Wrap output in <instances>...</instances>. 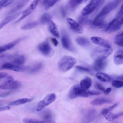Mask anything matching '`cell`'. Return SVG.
<instances>
[{
	"label": "cell",
	"instance_id": "cell-1",
	"mask_svg": "<svg viewBox=\"0 0 123 123\" xmlns=\"http://www.w3.org/2000/svg\"><path fill=\"white\" fill-rule=\"evenodd\" d=\"M100 92L94 90L84 89L81 87L79 84H76L70 88L69 93L70 98L73 99L78 97H87L90 95H99Z\"/></svg>",
	"mask_w": 123,
	"mask_h": 123
},
{
	"label": "cell",
	"instance_id": "cell-2",
	"mask_svg": "<svg viewBox=\"0 0 123 123\" xmlns=\"http://www.w3.org/2000/svg\"><path fill=\"white\" fill-rule=\"evenodd\" d=\"M76 62V60L74 58L69 56H65L59 61L58 67L61 71L66 72L71 69Z\"/></svg>",
	"mask_w": 123,
	"mask_h": 123
},
{
	"label": "cell",
	"instance_id": "cell-3",
	"mask_svg": "<svg viewBox=\"0 0 123 123\" xmlns=\"http://www.w3.org/2000/svg\"><path fill=\"white\" fill-rule=\"evenodd\" d=\"M120 1L121 0H113L105 5L97 14L95 18L104 19L106 15L116 8Z\"/></svg>",
	"mask_w": 123,
	"mask_h": 123
},
{
	"label": "cell",
	"instance_id": "cell-4",
	"mask_svg": "<svg viewBox=\"0 0 123 123\" xmlns=\"http://www.w3.org/2000/svg\"><path fill=\"white\" fill-rule=\"evenodd\" d=\"M21 86L20 82L14 80L12 77L8 75L6 77L5 80L0 83V88L4 90L14 89L19 88Z\"/></svg>",
	"mask_w": 123,
	"mask_h": 123
},
{
	"label": "cell",
	"instance_id": "cell-5",
	"mask_svg": "<svg viewBox=\"0 0 123 123\" xmlns=\"http://www.w3.org/2000/svg\"><path fill=\"white\" fill-rule=\"evenodd\" d=\"M113 49L110 47L98 48L93 52L92 55L95 60L98 59H104L112 54Z\"/></svg>",
	"mask_w": 123,
	"mask_h": 123
},
{
	"label": "cell",
	"instance_id": "cell-6",
	"mask_svg": "<svg viewBox=\"0 0 123 123\" xmlns=\"http://www.w3.org/2000/svg\"><path fill=\"white\" fill-rule=\"evenodd\" d=\"M105 0H92L82 10L81 13L82 15H88L95 10L99 8Z\"/></svg>",
	"mask_w": 123,
	"mask_h": 123
},
{
	"label": "cell",
	"instance_id": "cell-7",
	"mask_svg": "<svg viewBox=\"0 0 123 123\" xmlns=\"http://www.w3.org/2000/svg\"><path fill=\"white\" fill-rule=\"evenodd\" d=\"M56 98V95L54 93L46 95L43 100L40 101L37 103L36 107L37 111H40L43 110L47 106L53 102Z\"/></svg>",
	"mask_w": 123,
	"mask_h": 123
},
{
	"label": "cell",
	"instance_id": "cell-8",
	"mask_svg": "<svg viewBox=\"0 0 123 123\" xmlns=\"http://www.w3.org/2000/svg\"><path fill=\"white\" fill-rule=\"evenodd\" d=\"M30 68L27 66H23L9 62H6L0 67V70H8L17 72H24Z\"/></svg>",
	"mask_w": 123,
	"mask_h": 123
},
{
	"label": "cell",
	"instance_id": "cell-9",
	"mask_svg": "<svg viewBox=\"0 0 123 123\" xmlns=\"http://www.w3.org/2000/svg\"><path fill=\"white\" fill-rule=\"evenodd\" d=\"M123 24V21L121 18H116L110 22L106 27V32L108 33H111L119 30Z\"/></svg>",
	"mask_w": 123,
	"mask_h": 123
},
{
	"label": "cell",
	"instance_id": "cell-10",
	"mask_svg": "<svg viewBox=\"0 0 123 123\" xmlns=\"http://www.w3.org/2000/svg\"><path fill=\"white\" fill-rule=\"evenodd\" d=\"M37 48L40 52L45 56L50 57L54 54V51L50 47L47 41L40 44Z\"/></svg>",
	"mask_w": 123,
	"mask_h": 123
},
{
	"label": "cell",
	"instance_id": "cell-11",
	"mask_svg": "<svg viewBox=\"0 0 123 123\" xmlns=\"http://www.w3.org/2000/svg\"><path fill=\"white\" fill-rule=\"evenodd\" d=\"M61 42L62 46L64 49L70 51H74V50L70 38L66 34H63L61 37Z\"/></svg>",
	"mask_w": 123,
	"mask_h": 123
},
{
	"label": "cell",
	"instance_id": "cell-12",
	"mask_svg": "<svg viewBox=\"0 0 123 123\" xmlns=\"http://www.w3.org/2000/svg\"><path fill=\"white\" fill-rule=\"evenodd\" d=\"M27 37L26 36L20 37L9 43L1 46L0 47V53H1L11 49L21 41L25 39Z\"/></svg>",
	"mask_w": 123,
	"mask_h": 123
},
{
	"label": "cell",
	"instance_id": "cell-13",
	"mask_svg": "<svg viewBox=\"0 0 123 123\" xmlns=\"http://www.w3.org/2000/svg\"><path fill=\"white\" fill-rule=\"evenodd\" d=\"M67 21L71 29L74 32L79 34L82 33L84 30L78 23L73 19L68 18Z\"/></svg>",
	"mask_w": 123,
	"mask_h": 123
},
{
	"label": "cell",
	"instance_id": "cell-14",
	"mask_svg": "<svg viewBox=\"0 0 123 123\" xmlns=\"http://www.w3.org/2000/svg\"><path fill=\"white\" fill-rule=\"evenodd\" d=\"M91 40L93 43L101 47H111V45L107 41L102 38L96 36L93 37H91Z\"/></svg>",
	"mask_w": 123,
	"mask_h": 123
},
{
	"label": "cell",
	"instance_id": "cell-15",
	"mask_svg": "<svg viewBox=\"0 0 123 123\" xmlns=\"http://www.w3.org/2000/svg\"><path fill=\"white\" fill-rule=\"evenodd\" d=\"M106 59L95 60L93 66L94 69L98 71L104 69L105 68L107 63Z\"/></svg>",
	"mask_w": 123,
	"mask_h": 123
},
{
	"label": "cell",
	"instance_id": "cell-16",
	"mask_svg": "<svg viewBox=\"0 0 123 123\" xmlns=\"http://www.w3.org/2000/svg\"><path fill=\"white\" fill-rule=\"evenodd\" d=\"M112 103V100L110 99L103 97H99L91 101L90 103L92 105L98 106L104 104H111Z\"/></svg>",
	"mask_w": 123,
	"mask_h": 123
},
{
	"label": "cell",
	"instance_id": "cell-17",
	"mask_svg": "<svg viewBox=\"0 0 123 123\" xmlns=\"http://www.w3.org/2000/svg\"><path fill=\"white\" fill-rule=\"evenodd\" d=\"M40 0H34L23 12L22 17L25 18L30 14L35 9Z\"/></svg>",
	"mask_w": 123,
	"mask_h": 123
},
{
	"label": "cell",
	"instance_id": "cell-18",
	"mask_svg": "<svg viewBox=\"0 0 123 123\" xmlns=\"http://www.w3.org/2000/svg\"><path fill=\"white\" fill-rule=\"evenodd\" d=\"M41 116L44 122H54V116L52 112L49 110H47L43 111L41 113Z\"/></svg>",
	"mask_w": 123,
	"mask_h": 123
},
{
	"label": "cell",
	"instance_id": "cell-19",
	"mask_svg": "<svg viewBox=\"0 0 123 123\" xmlns=\"http://www.w3.org/2000/svg\"><path fill=\"white\" fill-rule=\"evenodd\" d=\"M22 13V11H20L15 14L8 16L6 17L0 24V29L2 28L3 26L7 24L17 18Z\"/></svg>",
	"mask_w": 123,
	"mask_h": 123
},
{
	"label": "cell",
	"instance_id": "cell-20",
	"mask_svg": "<svg viewBox=\"0 0 123 123\" xmlns=\"http://www.w3.org/2000/svg\"><path fill=\"white\" fill-rule=\"evenodd\" d=\"M114 63L117 65L123 64V50H119L115 53L113 56Z\"/></svg>",
	"mask_w": 123,
	"mask_h": 123
},
{
	"label": "cell",
	"instance_id": "cell-21",
	"mask_svg": "<svg viewBox=\"0 0 123 123\" xmlns=\"http://www.w3.org/2000/svg\"><path fill=\"white\" fill-rule=\"evenodd\" d=\"M48 23L49 30L51 33L54 36L59 37L60 35L55 24L51 20Z\"/></svg>",
	"mask_w": 123,
	"mask_h": 123
},
{
	"label": "cell",
	"instance_id": "cell-22",
	"mask_svg": "<svg viewBox=\"0 0 123 123\" xmlns=\"http://www.w3.org/2000/svg\"><path fill=\"white\" fill-rule=\"evenodd\" d=\"M96 76L98 79L103 82H109L112 79V77L109 75L102 72H98Z\"/></svg>",
	"mask_w": 123,
	"mask_h": 123
},
{
	"label": "cell",
	"instance_id": "cell-23",
	"mask_svg": "<svg viewBox=\"0 0 123 123\" xmlns=\"http://www.w3.org/2000/svg\"><path fill=\"white\" fill-rule=\"evenodd\" d=\"M92 82L91 78L90 77L87 76L81 81L80 85L82 88L84 89H88L91 87Z\"/></svg>",
	"mask_w": 123,
	"mask_h": 123
},
{
	"label": "cell",
	"instance_id": "cell-24",
	"mask_svg": "<svg viewBox=\"0 0 123 123\" xmlns=\"http://www.w3.org/2000/svg\"><path fill=\"white\" fill-rule=\"evenodd\" d=\"M32 99L27 98H21L13 101L8 105L9 106L18 105L31 102Z\"/></svg>",
	"mask_w": 123,
	"mask_h": 123
},
{
	"label": "cell",
	"instance_id": "cell-25",
	"mask_svg": "<svg viewBox=\"0 0 123 123\" xmlns=\"http://www.w3.org/2000/svg\"><path fill=\"white\" fill-rule=\"evenodd\" d=\"M96 112L95 109H91L87 111L85 115V118L87 121H91L94 119L96 117Z\"/></svg>",
	"mask_w": 123,
	"mask_h": 123
},
{
	"label": "cell",
	"instance_id": "cell-26",
	"mask_svg": "<svg viewBox=\"0 0 123 123\" xmlns=\"http://www.w3.org/2000/svg\"><path fill=\"white\" fill-rule=\"evenodd\" d=\"M87 0H69L68 2V7L71 9H74L80 4L86 2Z\"/></svg>",
	"mask_w": 123,
	"mask_h": 123
},
{
	"label": "cell",
	"instance_id": "cell-27",
	"mask_svg": "<svg viewBox=\"0 0 123 123\" xmlns=\"http://www.w3.org/2000/svg\"><path fill=\"white\" fill-rule=\"evenodd\" d=\"M29 0H20L17 5L9 12V14L14 13L21 9L28 2Z\"/></svg>",
	"mask_w": 123,
	"mask_h": 123
},
{
	"label": "cell",
	"instance_id": "cell-28",
	"mask_svg": "<svg viewBox=\"0 0 123 123\" xmlns=\"http://www.w3.org/2000/svg\"><path fill=\"white\" fill-rule=\"evenodd\" d=\"M102 113L106 119L109 121H112L116 119L115 114L108 111L106 108L103 109Z\"/></svg>",
	"mask_w": 123,
	"mask_h": 123
},
{
	"label": "cell",
	"instance_id": "cell-29",
	"mask_svg": "<svg viewBox=\"0 0 123 123\" xmlns=\"http://www.w3.org/2000/svg\"><path fill=\"white\" fill-rule=\"evenodd\" d=\"M114 42L116 45L122 46L123 44V30L118 33L115 36Z\"/></svg>",
	"mask_w": 123,
	"mask_h": 123
},
{
	"label": "cell",
	"instance_id": "cell-30",
	"mask_svg": "<svg viewBox=\"0 0 123 123\" xmlns=\"http://www.w3.org/2000/svg\"><path fill=\"white\" fill-rule=\"evenodd\" d=\"M76 42L79 45L82 46H86L90 45V42L86 38L83 37H79L75 39Z\"/></svg>",
	"mask_w": 123,
	"mask_h": 123
},
{
	"label": "cell",
	"instance_id": "cell-31",
	"mask_svg": "<svg viewBox=\"0 0 123 123\" xmlns=\"http://www.w3.org/2000/svg\"><path fill=\"white\" fill-rule=\"evenodd\" d=\"M39 23L36 21L32 22L23 26L21 28L23 30H28L35 28L39 24Z\"/></svg>",
	"mask_w": 123,
	"mask_h": 123
},
{
	"label": "cell",
	"instance_id": "cell-32",
	"mask_svg": "<svg viewBox=\"0 0 123 123\" xmlns=\"http://www.w3.org/2000/svg\"><path fill=\"white\" fill-rule=\"evenodd\" d=\"M92 24L95 26L102 27L105 25V22L104 19L94 18L92 21Z\"/></svg>",
	"mask_w": 123,
	"mask_h": 123
},
{
	"label": "cell",
	"instance_id": "cell-33",
	"mask_svg": "<svg viewBox=\"0 0 123 123\" xmlns=\"http://www.w3.org/2000/svg\"><path fill=\"white\" fill-rule=\"evenodd\" d=\"M51 16L49 14L45 13L41 17L40 21V22L42 24L48 23L51 20Z\"/></svg>",
	"mask_w": 123,
	"mask_h": 123
},
{
	"label": "cell",
	"instance_id": "cell-34",
	"mask_svg": "<svg viewBox=\"0 0 123 123\" xmlns=\"http://www.w3.org/2000/svg\"><path fill=\"white\" fill-rule=\"evenodd\" d=\"M25 61V57L23 55H21L15 58L13 61V62L15 64L22 65L24 63Z\"/></svg>",
	"mask_w": 123,
	"mask_h": 123
},
{
	"label": "cell",
	"instance_id": "cell-35",
	"mask_svg": "<svg viewBox=\"0 0 123 123\" xmlns=\"http://www.w3.org/2000/svg\"><path fill=\"white\" fill-rule=\"evenodd\" d=\"M43 64L41 62L37 63L34 65L30 69L31 73H34L38 71L42 68Z\"/></svg>",
	"mask_w": 123,
	"mask_h": 123
},
{
	"label": "cell",
	"instance_id": "cell-36",
	"mask_svg": "<svg viewBox=\"0 0 123 123\" xmlns=\"http://www.w3.org/2000/svg\"><path fill=\"white\" fill-rule=\"evenodd\" d=\"M23 121L26 123H44L43 121L31 118H25L23 119Z\"/></svg>",
	"mask_w": 123,
	"mask_h": 123
},
{
	"label": "cell",
	"instance_id": "cell-37",
	"mask_svg": "<svg viewBox=\"0 0 123 123\" xmlns=\"http://www.w3.org/2000/svg\"><path fill=\"white\" fill-rule=\"evenodd\" d=\"M111 84L114 87L119 88L123 87V81L117 80H113L112 81Z\"/></svg>",
	"mask_w": 123,
	"mask_h": 123
},
{
	"label": "cell",
	"instance_id": "cell-38",
	"mask_svg": "<svg viewBox=\"0 0 123 123\" xmlns=\"http://www.w3.org/2000/svg\"><path fill=\"white\" fill-rule=\"evenodd\" d=\"M14 0H1L0 1V6L1 8L6 7L11 4Z\"/></svg>",
	"mask_w": 123,
	"mask_h": 123
},
{
	"label": "cell",
	"instance_id": "cell-39",
	"mask_svg": "<svg viewBox=\"0 0 123 123\" xmlns=\"http://www.w3.org/2000/svg\"><path fill=\"white\" fill-rule=\"evenodd\" d=\"M59 0H50L49 3L45 6V9L48 10Z\"/></svg>",
	"mask_w": 123,
	"mask_h": 123
},
{
	"label": "cell",
	"instance_id": "cell-40",
	"mask_svg": "<svg viewBox=\"0 0 123 123\" xmlns=\"http://www.w3.org/2000/svg\"><path fill=\"white\" fill-rule=\"evenodd\" d=\"M76 68L78 70L82 71L89 72H91V69L88 68L80 66H77Z\"/></svg>",
	"mask_w": 123,
	"mask_h": 123
},
{
	"label": "cell",
	"instance_id": "cell-41",
	"mask_svg": "<svg viewBox=\"0 0 123 123\" xmlns=\"http://www.w3.org/2000/svg\"><path fill=\"white\" fill-rule=\"evenodd\" d=\"M123 16V4L121 8L117 14L116 18H121Z\"/></svg>",
	"mask_w": 123,
	"mask_h": 123
},
{
	"label": "cell",
	"instance_id": "cell-42",
	"mask_svg": "<svg viewBox=\"0 0 123 123\" xmlns=\"http://www.w3.org/2000/svg\"><path fill=\"white\" fill-rule=\"evenodd\" d=\"M119 104V102H117L112 106L109 107L106 109L108 111H110L117 106Z\"/></svg>",
	"mask_w": 123,
	"mask_h": 123
},
{
	"label": "cell",
	"instance_id": "cell-43",
	"mask_svg": "<svg viewBox=\"0 0 123 123\" xmlns=\"http://www.w3.org/2000/svg\"><path fill=\"white\" fill-rule=\"evenodd\" d=\"M83 16L80 17L79 20V23L80 24H83L86 21V18H85V16Z\"/></svg>",
	"mask_w": 123,
	"mask_h": 123
},
{
	"label": "cell",
	"instance_id": "cell-44",
	"mask_svg": "<svg viewBox=\"0 0 123 123\" xmlns=\"http://www.w3.org/2000/svg\"><path fill=\"white\" fill-rule=\"evenodd\" d=\"M12 92V91H10L2 93L0 94V97L3 98L11 94Z\"/></svg>",
	"mask_w": 123,
	"mask_h": 123
},
{
	"label": "cell",
	"instance_id": "cell-45",
	"mask_svg": "<svg viewBox=\"0 0 123 123\" xmlns=\"http://www.w3.org/2000/svg\"><path fill=\"white\" fill-rule=\"evenodd\" d=\"M51 40L55 46H56L58 45V42L55 38H51Z\"/></svg>",
	"mask_w": 123,
	"mask_h": 123
},
{
	"label": "cell",
	"instance_id": "cell-46",
	"mask_svg": "<svg viewBox=\"0 0 123 123\" xmlns=\"http://www.w3.org/2000/svg\"><path fill=\"white\" fill-rule=\"evenodd\" d=\"M96 86L98 89L102 91L104 93L105 92L106 89L102 85L97 84L96 85Z\"/></svg>",
	"mask_w": 123,
	"mask_h": 123
},
{
	"label": "cell",
	"instance_id": "cell-47",
	"mask_svg": "<svg viewBox=\"0 0 123 123\" xmlns=\"http://www.w3.org/2000/svg\"><path fill=\"white\" fill-rule=\"evenodd\" d=\"M8 76L7 74L6 73L4 72H0V79H2L6 78Z\"/></svg>",
	"mask_w": 123,
	"mask_h": 123
},
{
	"label": "cell",
	"instance_id": "cell-48",
	"mask_svg": "<svg viewBox=\"0 0 123 123\" xmlns=\"http://www.w3.org/2000/svg\"><path fill=\"white\" fill-rule=\"evenodd\" d=\"M10 109V107L8 106L2 107H0V111H4L9 110Z\"/></svg>",
	"mask_w": 123,
	"mask_h": 123
},
{
	"label": "cell",
	"instance_id": "cell-49",
	"mask_svg": "<svg viewBox=\"0 0 123 123\" xmlns=\"http://www.w3.org/2000/svg\"><path fill=\"white\" fill-rule=\"evenodd\" d=\"M115 115L116 118L117 119L119 117L123 116V111L115 114Z\"/></svg>",
	"mask_w": 123,
	"mask_h": 123
},
{
	"label": "cell",
	"instance_id": "cell-50",
	"mask_svg": "<svg viewBox=\"0 0 123 123\" xmlns=\"http://www.w3.org/2000/svg\"><path fill=\"white\" fill-rule=\"evenodd\" d=\"M50 0H42V4L43 5L46 6L49 3Z\"/></svg>",
	"mask_w": 123,
	"mask_h": 123
},
{
	"label": "cell",
	"instance_id": "cell-51",
	"mask_svg": "<svg viewBox=\"0 0 123 123\" xmlns=\"http://www.w3.org/2000/svg\"><path fill=\"white\" fill-rule=\"evenodd\" d=\"M111 88L110 87H109L105 89V91L104 92V93L105 94H108L111 91Z\"/></svg>",
	"mask_w": 123,
	"mask_h": 123
},
{
	"label": "cell",
	"instance_id": "cell-52",
	"mask_svg": "<svg viewBox=\"0 0 123 123\" xmlns=\"http://www.w3.org/2000/svg\"><path fill=\"white\" fill-rule=\"evenodd\" d=\"M61 11L63 16H64L65 15V11L64 9L63 8H62L61 9Z\"/></svg>",
	"mask_w": 123,
	"mask_h": 123
},
{
	"label": "cell",
	"instance_id": "cell-53",
	"mask_svg": "<svg viewBox=\"0 0 123 123\" xmlns=\"http://www.w3.org/2000/svg\"><path fill=\"white\" fill-rule=\"evenodd\" d=\"M117 78L119 80H120L123 81V76H120L118 77H117Z\"/></svg>",
	"mask_w": 123,
	"mask_h": 123
},
{
	"label": "cell",
	"instance_id": "cell-54",
	"mask_svg": "<svg viewBox=\"0 0 123 123\" xmlns=\"http://www.w3.org/2000/svg\"><path fill=\"white\" fill-rule=\"evenodd\" d=\"M122 47H123V45H122Z\"/></svg>",
	"mask_w": 123,
	"mask_h": 123
}]
</instances>
